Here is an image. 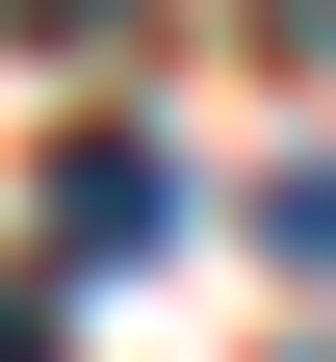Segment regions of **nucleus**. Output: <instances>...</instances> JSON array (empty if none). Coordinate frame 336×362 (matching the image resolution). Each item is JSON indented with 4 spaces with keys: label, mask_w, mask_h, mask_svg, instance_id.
<instances>
[{
    "label": "nucleus",
    "mask_w": 336,
    "mask_h": 362,
    "mask_svg": "<svg viewBox=\"0 0 336 362\" xmlns=\"http://www.w3.org/2000/svg\"><path fill=\"white\" fill-rule=\"evenodd\" d=\"M52 233H78V259H156V233H181L156 129H78V156H52Z\"/></svg>",
    "instance_id": "1"
},
{
    "label": "nucleus",
    "mask_w": 336,
    "mask_h": 362,
    "mask_svg": "<svg viewBox=\"0 0 336 362\" xmlns=\"http://www.w3.org/2000/svg\"><path fill=\"white\" fill-rule=\"evenodd\" d=\"M259 259H311V285H336V156H284V181H259Z\"/></svg>",
    "instance_id": "2"
},
{
    "label": "nucleus",
    "mask_w": 336,
    "mask_h": 362,
    "mask_svg": "<svg viewBox=\"0 0 336 362\" xmlns=\"http://www.w3.org/2000/svg\"><path fill=\"white\" fill-rule=\"evenodd\" d=\"M0 26H52V52H104V26H129V0H0Z\"/></svg>",
    "instance_id": "3"
},
{
    "label": "nucleus",
    "mask_w": 336,
    "mask_h": 362,
    "mask_svg": "<svg viewBox=\"0 0 336 362\" xmlns=\"http://www.w3.org/2000/svg\"><path fill=\"white\" fill-rule=\"evenodd\" d=\"M311 362H336V337H311Z\"/></svg>",
    "instance_id": "4"
}]
</instances>
